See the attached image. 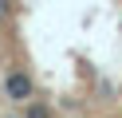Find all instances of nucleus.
Masks as SVG:
<instances>
[{"mask_svg":"<svg viewBox=\"0 0 122 118\" xmlns=\"http://www.w3.org/2000/svg\"><path fill=\"white\" fill-rule=\"evenodd\" d=\"M4 91H8L12 102H28V98H32V79H28L24 71H12L8 83H4Z\"/></svg>","mask_w":122,"mask_h":118,"instance_id":"obj_1","label":"nucleus"},{"mask_svg":"<svg viewBox=\"0 0 122 118\" xmlns=\"http://www.w3.org/2000/svg\"><path fill=\"white\" fill-rule=\"evenodd\" d=\"M28 118H47V110L43 106H28Z\"/></svg>","mask_w":122,"mask_h":118,"instance_id":"obj_2","label":"nucleus"},{"mask_svg":"<svg viewBox=\"0 0 122 118\" xmlns=\"http://www.w3.org/2000/svg\"><path fill=\"white\" fill-rule=\"evenodd\" d=\"M4 16H8V0H0V20H4Z\"/></svg>","mask_w":122,"mask_h":118,"instance_id":"obj_3","label":"nucleus"}]
</instances>
